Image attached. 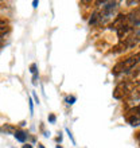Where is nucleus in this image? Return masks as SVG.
<instances>
[{
  "label": "nucleus",
  "mask_w": 140,
  "mask_h": 148,
  "mask_svg": "<svg viewBox=\"0 0 140 148\" xmlns=\"http://www.w3.org/2000/svg\"><path fill=\"white\" fill-rule=\"evenodd\" d=\"M139 62H140V51L136 53V54L131 55V57H128V58L124 59V61L119 62L116 66L112 69V73L115 74V75L123 74V73H128V71L131 70V69H133Z\"/></svg>",
  "instance_id": "obj_1"
},
{
  "label": "nucleus",
  "mask_w": 140,
  "mask_h": 148,
  "mask_svg": "<svg viewBox=\"0 0 140 148\" xmlns=\"http://www.w3.org/2000/svg\"><path fill=\"white\" fill-rule=\"evenodd\" d=\"M127 26H129L131 28L140 26V8H136L135 11L127 15Z\"/></svg>",
  "instance_id": "obj_2"
},
{
  "label": "nucleus",
  "mask_w": 140,
  "mask_h": 148,
  "mask_svg": "<svg viewBox=\"0 0 140 148\" xmlns=\"http://www.w3.org/2000/svg\"><path fill=\"white\" fill-rule=\"evenodd\" d=\"M123 42H124V45L127 46V49H132V47H135L137 43L140 42V28L136 30V31H133L131 35H128L125 39H123Z\"/></svg>",
  "instance_id": "obj_3"
},
{
  "label": "nucleus",
  "mask_w": 140,
  "mask_h": 148,
  "mask_svg": "<svg viewBox=\"0 0 140 148\" xmlns=\"http://www.w3.org/2000/svg\"><path fill=\"white\" fill-rule=\"evenodd\" d=\"M129 92H131V89H129L128 84H120V85L116 86V89L113 92V97L117 98V100H120V98L124 97L125 94H128Z\"/></svg>",
  "instance_id": "obj_4"
},
{
  "label": "nucleus",
  "mask_w": 140,
  "mask_h": 148,
  "mask_svg": "<svg viewBox=\"0 0 140 148\" xmlns=\"http://www.w3.org/2000/svg\"><path fill=\"white\" fill-rule=\"evenodd\" d=\"M125 24H127V16L125 15H119L116 18V19L113 20V23L110 24V30H119V28H121L123 27V26H125Z\"/></svg>",
  "instance_id": "obj_5"
},
{
  "label": "nucleus",
  "mask_w": 140,
  "mask_h": 148,
  "mask_svg": "<svg viewBox=\"0 0 140 148\" xmlns=\"http://www.w3.org/2000/svg\"><path fill=\"white\" fill-rule=\"evenodd\" d=\"M0 132L5 133V135H14V133L16 132V128L11 124H4L0 127Z\"/></svg>",
  "instance_id": "obj_6"
},
{
  "label": "nucleus",
  "mask_w": 140,
  "mask_h": 148,
  "mask_svg": "<svg viewBox=\"0 0 140 148\" xmlns=\"http://www.w3.org/2000/svg\"><path fill=\"white\" fill-rule=\"evenodd\" d=\"M101 23V14L100 12H93L92 14V18L89 19V24L90 26H97V24Z\"/></svg>",
  "instance_id": "obj_7"
},
{
  "label": "nucleus",
  "mask_w": 140,
  "mask_h": 148,
  "mask_svg": "<svg viewBox=\"0 0 140 148\" xmlns=\"http://www.w3.org/2000/svg\"><path fill=\"white\" fill-rule=\"evenodd\" d=\"M14 136H15V139L18 141L24 143V141H26V139H27V133L24 132V131H22V129H16V132L14 133Z\"/></svg>",
  "instance_id": "obj_8"
},
{
  "label": "nucleus",
  "mask_w": 140,
  "mask_h": 148,
  "mask_svg": "<svg viewBox=\"0 0 140 148\" xmlns=\"http://www.w3.org/2000/svg\"><path fill=\"white\" fill-rule=\"evenodd\" d=\"M8 31H10V24H8V22L4 19H0V36Z\"/></svg>",
  "instance_id": "obj_9"
},
{
  "label": "nucleus",
  "mask_w": 140,
  "mask_h": 148,
  "mask_svg": "<svg viewBox=\"0 0 140 148\" xmlns=\"http://www.w3.org/2000/svg\"><path fill=\"white\" fill-rule=\"evenodd\" d=\"M75 101H77V97H75V96H67V97L65 98V102H67L69 105H73Z\"/></svg>",
  "instance_id": "obj_10"
},
{
  "label": "nucleus",
  "mask_w": 140,
  "mask_h": 148,
  "mask_svg": "<svg viewBox=\"0 0 140 148\" xmlns=\"http://www.w3.org/2000/svg\"><path fill=\"white\" fill-rule=\"evenodd\" d=\"M55 121H57V117H55L54 113H50L49 114V123H51V124H55Z\"/></svg>",
  "instance_id": "obj_11"
},
{
  "label": "nucleus",
  "mask_w": 140,
  "mask_h": 148,
  "mask_svg": "<svg viewBox=\"0 0 140 148\" xmlns=\"http://www.w3.org/2000/svg\"><path fill=\"white\" fill-rule=\"evenodd\" d=\"M36 69H38V66H36V63H32L31 66H30V71H31L32 74H36V73H38V70H36Z\"/></svg>",
  "instance_id": "obj_12"
},
{
  "label": "nucleus",
  "mask_w": 140,
  "mask_h": 148,
  "mask_svg": "<svg viewBox=\"0 0 140 148\" xmlns=\"http://www.w3.org/2000/svg\"><path fill=\"white\" fill-rule=\"evenodd\" d=\"M66 132H67V135H69V137H70V140H71V143L75 145V140H74V137H73V135H71V132H70L69 128H66Z\"/></svg>",
  "instance_id": "obj_13"
},
{
  "label": "nucleus",
  "mask_w": 140,
  "mask_h": 148,
  "mask_svg": "<svg viewBox=\"0 0 140 148\" xmlns=\"http://www.w3.org/2000/svg\"><path fill=\"white\" fill-rule=\"evenodd\" d=\"M32 98H34L35 102L39 105V98H38V96H36V93H35V92H32Z\"/></svg>",
  "instance_id": "obj_14"
},
{
  "label": "nucleus",
  "mask_w": 140,
  "mask_h": 148,
  "mask_svg": "<svg viewBox=\"0 0 140 148\" xmlns=\"http://www.w3.org/2000/svg\"><path fill=\"white\" fill-rule=\"evenodd\" d=\"M28 102H30V112H31V114H32V113H34V105H32V100H31V98H30V101H28Z\"/></svg>",
  "instance_id": "obj_15"
},
{
  "label": "nucleus",
  "mask_w": 140,
  "mask_h": 148,
  "mask_svg": "<svg viewBox=\"0 0 140 148\" xmlns=\"http://www.w3.org/2000/svg\"><path fill=\"white\" fill-rule=\"evenodd\" d=\"M38 1H32V7H34V8H36V7H38Z\"/></svg>",
  "instance_id": "obj_16"
},
{
  "label": "nucleus",
  "mask_w": 140,
  "mask_h": 148,
  "mask_svg": "<svg viewBox=\"0 0 140 148\" xmlns=\"http://www.w3.org/2000/svg\"><path fill=\"white\" fill-rule=\"evenodd\" d=\"M22 148H32V145H31V144H24Z\"/></svg>",
  "instance_id": "obj_17"
},
{
  "label": "nucleus",
  "mask_w": 140,
  "mask_h": 148,
  "mask_svg": "<svg viewBox=\"0 0 140 148\" xmlns=\"http://www.w3.org/2000/svg\"><path fill=\"white\" fill-rule=\"evenodd\" d=\"M38 148H45V145L40 144V143H38Z\"/></svg>",
  "instance_id": "obj_18"
},
{
  "label": "nucleus",
  "mask_w": 140,
  "mask_h": 148,
  "mask_svg": "<svg viewBox=\"0 0 140 148\" xmlns=\"http://www.w3.org/2000/svg\"><path fill=\"white\" fill-rule=\"evenodd\" d=\"M57 148H62V147H59V145H57Z\"/></svg>",
  "instance_id": "obj_19"
},
{
  "label": "nucleus",
  "mask_w": 140,
  "mask_h": 148,
  "mask_svg": "<svg viewBox=\"0 0 140 148\" xmlns=\"http://www.w3.org/2000/svg\"><path fill=\"white\" fill-rule=\"evenodd\" d=\"M137 97H139V98H140V94H139V96H137Z\"/></svg>",
  "instance_id": "obj_20"
}]
</instances>
